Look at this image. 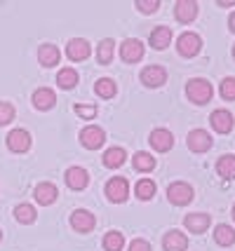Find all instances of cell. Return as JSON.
<instances>
[{
  "label": "cell",
  "mask_w": 235,
  "mask_h": 251,
  "mask_svg": "<svg viewBox=\"0 0 235 251\" xmlns=\"http://www.w3.org/2000/svg\"><path fill=\"white\" fill-rule=\"evenodd\" d=\"M186 97H188L195 106H205V103L212 101L214 87L205 77H193V80H188V85H186Z\"/></svg>",
  "instance_id": "cell-1"
},
{
  "label": "cell",
  "mask_w": 235,
  "mask_h": 251,
  "mask_svg": "<svg viewBox=\"0 0 235 251\" xmlns=\"http://www.w3.org/2000/svg\"><path fill=\"white\" fill-rule=\"evenodd\" d=\"M177 50H179V54L186 56V59H190V56H195V54H200L202 38L198 35V33H193V31L181 33L179 38H177Z\"/></svg>",
  "instance_id": "cell-2"
},
{
  "label": "cell",
  "mask_w": 235,
  "mask_h": 251,
  "mask_svg": "<svg viewBox=\"0 0 235 251\" xmlns=\"http://www.w3.org/2000/svg\"><path fill=\"white\" fill-rule=\"evenodd\" d=\"M104 193H106V197H108L111 202H115V204H123L125 200L130 197V181H127V178H123V176H113L111 181L106 183Z\"/></svg>",
  "instance_id": "cell-3"
},
{
  "label": "cell",
  "mask_w": 235,
  "mask_h": 251,
  "mask_svg": "<svg viewBox=\"0 0 235 251\" xmlns=\"http://www.w3.org/2000/svg\"><path fill=\"white\" fill-rule=\"evenodd\" d=\"M167 200L177 207H186L193 202V188L186 181H174L167 186Z\"/></svg>",
  "instance_id": "cell-4"
},
{
  "label": "cell",
  "mask_w": 235,
  "mask_h": 251,
  "mask_svg": "<svg viewBox=\"0 0 235 251\" xmlns=\"http://www.w3.org/2000/svg\"><path fill=\"white\" fill-rule=\"evenodd\" d=\"M186 146H188V151H193V153H207L214 146V139L207 129H193L186 136Z\"/></svg>",
  "instance_id": "cell-5"
},
{
  "label": "cell",
  "mask_w": 235,
  "mask_h": 251,
  "mask_svg": "<svg viewBox=\"0 0 235 251\" xmlns=\"http://www.w3.org/2000/svg\"><path fill=\"white\" fill-rule=\"evenodd\" d=\"M80 143L87 148V151H97L106 143V131L101 129L99 125H87L85 129L80 131Z\"/></svg>",
  "instance_id": "cell-6"
},
{
  "label": "cell",
  "mask_w": 235,
  "mask_h": 251,
  "mask_svg": "<svg viewBox=\"0 0 235 251\" xmlns=\"http://www.w3.org/2000/svg\"><path fill=\"white\" fill-rule=\"evenodd\" d=\"M120 59L125 64H136L144 59V43L136 38H125L120 45Z\"/></svg>",
  "instance_id": "cell-7"
},
{
  "label": "cell",
  "mask_w": 235,
  "mask_h": 251,
  "mask_svg": "<svg viewBox=\"0 0 235 251\" xmlns=\"http://www.w3.org/2000/svg\"><path fill=\"white\" fill-rule=\"evenodd\" d=\"M94 226H97V216L87 209H76L71 214V228L76 232H90V230H94Z\"/></svg>",
  "instance_id": "cell-8"
},
{
  "label": "cell",
  "mask_w": 235,
  "mask_h": 251,
  "mask_svg": "<svg viewBox=\"0 0 235 251\" xmlns=\"http://www.w3.org/2000/svg\"><path fill=\"white\" fill-rule=\"evenodd\" d=\"M209 122H212V129L219 131V134H228V131H233V127H235L233 113H231V110H226V108L214 110L212 115H209Z\"/></svg>",
  "instance_id": "cell-9"
},
{
  "label": "cell",
  "mask_w": 235,
  "mask_h": 251,
  "mask_svg": "<svg viewBox=\"0 0 235 251\" xmlns=\"http://www.w3.org/2000/svg\"><path fill=\"white\" fill-rule=\"evenodd\" d=\"M141 82L146 87H162L167 82V68L165 66H146L141 71Z\"/></svg>",
  "instance_id": "cell-10"
},
{
  "label": "cell",
  "mask_w": 235,
  "mask_h": 251,
  "mask_svg": "<svg viewBox=\"0 0 235 251\" xmlns=\"http://www.w3.org/2000/svg\"><path fill=\"white\" fill-rule=\"evenodd\" d=\"M92 54V45L85 38H73L66 45V56L71 61H85Z\"/></svg>",
  "instance_id": "cell-11"
},
{
  "label": "cell",
  "mask_w": 235,
  "mask_h": 251,
  "mask_svg": "<svg viewBox=\"0 0 235 251\" xmlns=\"http://www.w3.org/2000/svg\"><path fill=\"white\" fill-rule=\"evenodd\" d=\"M64 178H66V186L71 190H85V188L90 186V174L82 167H68Z\"/></svg>",
  "instance_id": "cell-12"
},
{
  "label": "cell",
  "mask_w": 235,
  "mask_h": 251,
  "mask_svg": "<svg viewBox=\"0 0 235 251\" xmlns=\"http://www.w3.org/2000/svg\"><path fill=\"white\" fill-rule=\"evenodd\" d=\"M33 197H35V202H38V204L50 207V204H54L56 197H59V188H56L54 183H50V181L38 183V186L33 188Z\"/></svg>",
  "instance_id": "cell-13"
},
{
  "label": "cell",
  "mask_w": 235,
  "mask_h": 251,
  "mask_svg": "<svg viewBox=\"0 0 235 251\" xmlns=\"http://www.w3.org/2000/svg\"><path fill=\"white\" fill-rule=\"evenodd\" d=\"M7 148L12 153H26L31 148V134L26 129H12L7 134Z\"/></svg>",
  "instance_id": "cell-14"
},
{
  "label": "cell",
  "mask_w": 235,
  "mask_h": 251,
  "mask_svg": "<svg viewBox=\"0 0 235 251\" xmlns=\"http://www.w3.org/2000/svg\"><path fill=\"white\" fill-rule=\"evenodd\" d=\"M148 143L153 146V151L157 153H167L169 148L174 146V136L169 129H153L151 136H148Z\"/></svg>",
  "instance_id": "cell-15"
},
{
  "label": "cell",
  "mask_w": 235,
  "mask_h": 251,
  "mask_svg": "<svg viewBox=\"0 0 235 251\" xmlns=\"http://www.w3.org/2000/svg\"><path fill=\"white\" fill-rule=\"evenodd\" d=\"M209 223H212V216H209V214H202V211H198V214H188V216L183 219L186 230H188V232H195V235L207 232Z\"/></svg>",
  "instance_id": "cell-16"
},
{
  "label": "cell",
  "mask_w": 235,
  "mask_h": 251,
  "mask_svg": "<svg viewBox=\"0 0 235 251\" xmlns=\"http://www.w3.org/2000/svg\"><path fill=\"white\" fill-rule=\"evenodd\" d=\"M162 249L165 251H186L188 249V237L181 230H169L162 237Z\"/></svg>",
  "instance_id": "cell-17"
},
{
  "label": "cell",
  "mask_w": 235,
  "mask_h": 251,
  "mask_svg": "<svg viewBox=\"0 0 235 251\" xmlns=\"http://www.w3.org/2000/svg\"><path fill=\"white\" fill-rule=\"evenodd\" d=\"M174 17L181 24H190L198 17V2H193V0H179L174 5Z\"/></svg>",
  "instance_id": "cell-18"
},
{
  "label": "cell",
  "mask_w": 235,
  "mask_h": 251,
  "mask_svg": "<svg viewBox=\"0 0 235 251\" xmlns=\"http://www.w3.org/2000/svg\"><path fill=\"white\" fill-rule=\"evenodd\" d=\"M38 61L45 66V68H52V66H56L59 61H61V52H59V47L56 45H40L38 47Z\"/></svg>",
  "instance_id": "cell-19"
},
{
  "label": "cell",
  "mask_w": 235,
  "mask_h": 251,
  "mask_svg": "<svg viewBox=\"0 0 235 251\" xmlns=\"http://www.w3.org/2000/svg\"><path fill=\"white\" fill-rule=\"evenodd\" d=\"M56 103V94L50 87H40L33 92V106L38 110H50Z\"/></svg>",
  "instance_id": "cell-20"
},
{
  "label": "cell",
  "mask_w": 235,
  "mask_h": 251,
  "mask_svg": "<svg viewBox=\"0 0 235 251\" xmlns=\"http://www.w3.org/2000/svg\"><path fill=\"white\" fill-rule=\"evenodd\" d=\"M125 160H127V153H125V148H120V146L108 148V151L104 153V157H101L104 167H108V169H118V167H123Z\"/></svg>",
  "instance_id": "cell-21"
},
{
  "label": "cell",
  "mask_w": 235,
  "mask_h": 251,
  "mask_svg": "<svg viewBox=\"0 0 235 251\" xmlns=\"http://www.w3.org/2000/svg\"><path fill=\"white\" fill-rule=\"evenodd\" d=\"M172 43V28L169 26H157L151 31V47L153 50H165Z\"/></svg>",
  "instance_id": "cell-22"
},
{
  "label": "cell",
  "mask_w": 235,
  "mask_h": 251,
  "mask_svg": "<svg viewBox=\"0 0 235 251\" xmlns=\"http://www.w3.org/2000/svg\"><path fill=\"white\" fill-rule=\"evenodd\" d=\"M214 242L221 244V247L235 244V228L233 226H226V223H219V226L214 228Z\"/></svg>",
  "instance_id": "cell-23"
},
{
  "label": "cell",
  "mask_w": 235,
  "mask_h": 251,
  "mask_svg": "<svg viewBox=\"0 0 235 251\" xmlns=\"http://www.w3.org/2000/svg\"><path fill=\"white\" fill-rule=\"evenodd\" d=\"M216 174L226 178V181H233L235 178V155H221L219 162H216Z\"/></svg>",
  "instance_id": "cell-24"
},
{
  "label": "cell",
  "mask_w": 235,
  "mask_h": 251,
  "mask_svg": "<svg viewBox=\"0 0 235 251\" xmlns=\"http://www.w3.org/2000/svg\"><path fill=\"white\" fill-rule=\"evenodd\" d=\"M14 219L19 221V223H24V226H31V223H35V219H38V211H35L33 204H17L14 207Z\"/></svg>",
  "instance_id": "cell-25"
},
{
  "label": "cell",
  "mask_w": 235,
  "mask_h": 251,
  "mask_svg": "<svg viewBox=\"0 0 235 251\" xmlns=\"http://www.w3.org/2000/svg\"><path fill=\"white\" fill-rule=\"evenodd\" d=\"M94 92H97V97H101V99H113L115 92H118V85H115L113 77H99V80L94 82Z\"/></svg>",
  "instance_id": "cell-26"
},
{
  "label": "cell",
  "mask_w": 235,
  "mask_h": 251,
  "mask_svg": "<svg viewBox=\"0 0 235 251\" xmlns=\"http://www.w3.org/2000/svg\"><path fill=\"white\" fill-rule=\"evenodd\" d=\"M113 56H115V43H113L111 38H104L99 43V50H97V59H99L101 66H108L113 61Z\"/></svg>",
  "instance_id": "cell-27"
},
{
  "label": "cell",
  "mask_w": 235,
  "mask_h": 251,
  "mask_svg": "<svg viewBox=\"0 0 235 251\" xmlns=\"http://www.w3.org/2000/svg\"><path fill=\"white\" fill-rule=\"evenodd\" d=\"M78 80H80V75L76 68H61L59 75H56V85L61 89H73L78 85Z\"/></svg>",
  "instance_id": "cell-28"
},
{
  "label": "cell",
  "mask_w": 235,
  "mask_h": 251,
  "mask_svg": "<svg viewBox=\"0 0 235 251\" xmlns=\"http://www.w3.org/2000/svg\"><path fill=\"white\" fill-rule=\"evenodd\" d=\"M132 164H134L136 172H153L156 169V157L151 153H146V151H139L132 157Z\"/></svg>",
  "instance_id": "cell-29"
},
{
  "label": "cell",
  "mask_w": 235,
  "mask_h": 251,
  "mask_svg": "<svg viewBox=\"0 0 235 251\" xmlns=\"http://www.w3.org/2000/svg\"><path fill=\"white\" fill-rule=\"evenodd\" d=\"M101 244H104V251H123V247H125L123 232H118V230H108Z\"/></svg>",
  "instance_id": "cell-30"
},
{
  "label": "cell",
  "mask_w": 235,
  "mask_h": 251,
  "mask_svg": "<svg viewBox=\"0 0 235 251\" xmlns=\"http://www.w3.org/2000/svg\"><path fill=\"white\" fill-rule=\"evenodd\" d=\"M156 181H151V178H141V181H136V186H134V193L139 200H153V195H156Z\"/></svg>",
  "instance_id": "cell-31"
},
{
  "label": "cell",
  "mask_w": 235,
  "mask_h": 251,
  "mask_svg": "<svg viewBox=\"0 0 235 251\" xmlns=\"http://www.w3.org/2000/svg\"><path fill=\"white\" fill-rule=\"evenodd\" d=\"M219 94H221L224 101H235V77H224L221 80Z\"/></svg>",
  "instance_id": "cell-32"
},
{
  "label": "cell",
  "mask_w": 235,
  "mask_h": 251,
  "mask_svg": "<svg viewBox=\"0 0 235 251\" xmlns=\"http://www.w3.org/2000/svg\"><path fill=\"white\" fill-rule=\"evenodd\" d=\"M12 120H14V106L10 101H0V127L10 125Z\"/></svg>",
  "instance_id": "cell-33"
},
{
  "label": "cell",
  "mask_w": 235,
  "mask_h": 251,
  "mask_svg": "<svg viewBox=\"0 0 235 251\" xmlns=\"http://www.w3.org/2000/svg\"><path fill=\"white\" fill-rule=\"evenodd\" d=\"M134 5H136V10L141 12V14H156L157 7H160V2H157V0H136Z\"/></svg>",
  "instance_id": "cell-34"
},
{
  "label": "cell",
  "mask_w": 235,
  "mask_h": 251,
  "mask_svg": "<svg viewBox=\"0 0 235 251\" xmlns=\"http://www.w3.org/2000/svg\"><path fill=\"white\" fill-rule=\"evenodd\" d=\"M99 108L97 106H76V115H80L82 120H94Z\"/></svg>",
  "instance_id": "cell-35"
},
{
  "label": "cell",
  "mask_w": 235,
  "mask_h": 251,
  "mask_svg": "<svg viewBox=\"0 0 235 251\" xmlns=\"http://www.w3.org/2000/svg\"><path fill=\"white\" fill-rule=\"evenodd\" d=\"M127 251H153V247H151V242H146V240H132L130 242V247H127Z\"/></svg>",
  "instance_id": "cell-36"
},
{
  "label": "cell",
  "mask_w": 235,
  "mask_h": 251,
  "mask_svg": "<svg viewBox=\"0 0 235 251\" xmlns=\"http://www.w3.org/2000/svg\"><path fill=\"white\" fill-rule=\"evenodd\" d=\"M228 26H231V31L235 33V12L231 14V17H228Z\"/></svg>",
  "instance_id": "cell-37"
},
{
  "label": "cell",
  "mask_w": 235,
  "mask_h": 251,
  "mask_svg": "<svg viewBox=\"0 0 235 251\" xmlns=\"http://www.w3.org/2000/svg\"><path fill=\"white\" fill-rule=\"evenodd\" d=\"M235 0H231V2H224V0H219V7H233Z\"/></svg>",
  "instance_id": "cell-38"
},
{
  "label": "cell",
  "mask_w": 235,
  "mask_h": 251,
  "mask_svg": "<svg viewBox=\"0 0 235 251\" xmlns=\"http://www.w3.org/2000/svg\"><path fill=\"white\" fill-rule=\"evenodd\" d=\"M0 242H2V230H0Z\"/></svg>",
  "instance_id": "cell-39"
},
{
  "label": "cell",
  "mask_w": 235,
  "mask_h": 251,
  "mask_svg": "<svg viewBox=\"0 0 235 251\" xmlns=\"http://www.w3.org/2000/svg\"><path fill=\"white\" fill-rule=\"evenodd\" d=\"M233 219H235V204H233Z\"/></svg>",
  "instance_id": "cell-40"
},
{
  "label": "cell",
  "mask_w": 235,
  "mask_h": 251,
  "mask_svg": "<svg viewBox=\"0 0 235 251\" xmlns=\"http://www.w3.org/2000/svg\"><path fill=\"white\" fill-rule=\"evenodd\" d=\"M233 59H235V45H233Z\"/></svg>",
  "instance_id": "cell-41"
}]
</instances>
